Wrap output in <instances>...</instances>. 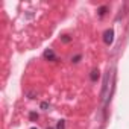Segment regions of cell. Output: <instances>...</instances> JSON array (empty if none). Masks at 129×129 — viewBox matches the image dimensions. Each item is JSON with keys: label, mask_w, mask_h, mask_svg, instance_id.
I'll use <instances>...</instances> for the list:
<instances>
[{"label": "cell", "mask_w": 129, "mask_h": 129, "mask_svg": "<svg viewBox=\"0 0 129 129\" xmlns=\"http://www.w3.org/2000/svg\"><path fill=\"white\" fill-rule=\"evenodd\" d=\"M103 43L106 46H111L114 43V29H106L103 32Z\"/></svg>", "instance_id": "cell-1"}, {"label": "cell", "mask_w": 129, "mask_h": 129, "mask_svg": "<svg viewBox=\"0 0 129 129\" xmlns=\"http://www.w3.org/2000/svg\"><path fill=\"white\" fill-rule=\"evenodd\" d=\"M109 70L106 72V76L103 78V88H102V93H100V97H102V102L106 100V93H108V82H109Z\"/></svg>", "instance_id": "cell-2"}, {"label": "cell", "mask_w": 129, "mask_h": 129, "mask_svg": "<svg viewBox=\"0 0 129 129\" xmlns=\"http://www.w3.org/2000/svg\"><path fill=\"white\" fill-rule=\"evenodd\" d=\"M43 56H44V59L52 61V62L58 61V56H56V53L53 52V49H46V50H44V53H43Z\"/></svg>", "instance_id": "cell-3"}, {"label": "cell", "mask_w": 129, "mask_h": 129, "mask_svg": "<svg viewBox=\"0 0 129 129\" xmlns=\"http://www.w3.org/2000/svg\"><path fill=\"white\" fill-rule=\"evenodd\" d=\"M99 78H100V72H99V69H93L91 73H90V81H91V82H97Z\"/></svg>", "instance_id": "cell-4"}, {"label": "cell", "mask_w": 129, "mask_h": 129, "mask_svg": "<svg viewBox=\"0 0 129 129\" xmlns=\"http://www.w3.org/2000/svg\"><path fill=\"white\" fill-rule=\"evenodd\" d=\"M106 11H108V6H106V5L100 6V8L97 9V14H99V17H103V15L106 14Z\"/></svg>", "instance_id": "cell-5"}, {"label": "cell", "mask_w": 129, "mask_h": 129, "mask_svg": "<svg viewBox=\"0 0 129 129\" xmlns=\"http://www.w3.org/2000/svg\"><path fill=\"white\" fill-rule=\"evenodd\" d=\"M56 129H66V120L61 118V120L58 121V124H56Z\"/></svg>", "instance_id": "cell-6"}, {"label": "cell", "mask_w": 129, "mask_h": 129, "mask_svg": "<svg viewBox=\"0 0 129 129\" xmlns=\"http://www.w3.org/2000/svg\"><path fill=\"white\" fill-rule=\"evenodd\" d=\"M61 41L67 44V43H70V41H72V38H70V35H61Z\"/></svg>", "instance_id": "cell-7"}, {"label": "cell", "mask_w": 129, "mask_h": 129, "mask_svg": "<svg viewBox=\"0 0 129 129\" xmlns=\"http://www.w3.org/2000/svg\"><path fill=\"white\" fill-rule=\"evenodd\" d=\"M29 118L34 121V120H38V112H30L29 114Z\"/></svg>", "instance_id": "cell-8"}, {"label": "cell", "mask_w": 129, "mask_h": 129, "mask_svg": "<svg viewBox=\"0 0 129 129\" xmlns=\"http://www.w3.org/2000/svg\"><path fill=\"white\" fill-rule=\"evenodd\" d=\"M81 58H82V55H78V56L72 58V62H75V64H76V62H79V59H81Z\"/></svg>", "instance_id": "cell-9"}, {"label": "cell", "mask_w": 129, "mask_h": 129, "mask_svg": "<svg viewBox=\"0 0 129 129\" xmlns=\"http://www.w3.org/2000/svg\"><path fill=\"white\" fill-rule=\"evenodd\" d=\"M49 106H50V105H49L47 102H43V103H41V109H47Z\"/></svg>", "instance_id": "cell-10"}, {"label": "cell", "mask_w": 129, "mask_h": 129, "mask_svg": "<svg viewBox=\"0 0 129 129\" xmlns=\"http://www.w3.org/2000/svg\"><path fill=\"white\" fill-rule=\"evenodd\" d=\"M30 129H38V127H30Z\"/></svg>", "instance_id": "cell-11"}, {"label": "cell", "mask_w": 129, "mask_h": 129, "mask_svg": "<svg viewBox=\"0 0 129 129\" xmlns=\"http://www.w3.org/2000/svg\"><path fill=\"white\" fill-rule=\"evenodd\" d=\"M47 129H53V127H47Z\"/></svg>", "instance_id": "cell-12"}]
</instances>
